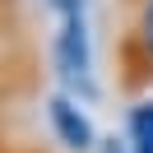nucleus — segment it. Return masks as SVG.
<instances>
[{
  "mask_svg": "<svg viewBox=\"0 0 153 153\" xmlns=\"http://www.w3.org/2000/svg\"><path fill=\"white\" fill-rule=\"evenodd\" d=\"M51 10L60 14L56 42H51V65L60 70L70 97H97L93 84V60H88V23H84V0H51Z\"/></svg>",
  "mask_w": 153,
  "mask_h": 153,
  "instance_id": "f257e3e1",
  "label": "nucleus"
},
{
  "mask_svg": "<svg viewBox=\"0 0 153 153\" xmlns=\"http://www.w3.org/2000/svg\"><path fill=\"white\" fill-rule=\"evenodd\" d=\"M116 88L144 97L153 88V0L130 5V23L116 37Z\"/></svg>",
  "mask_w": 153,
  "mask_h": 153,
  "instance_id": "f03ea898",
  "label": "nucleus"
},
{
  "mask_svg": "<svg viewBox=\"0 0 153 153\" xmlns=\"http://www.w3.org/2000/svg\"><path fill=\"white\" fill-rule=\"evenodd\" d=\"M47 121L56 130V144H65L70 153H93L97 149V134L88 125V116L79 111V102L70 93H51L47 97Z\"/></svg>",
  "mask_w": 153,
  "mask_h": 153,
  "instance_id": "7ed1b4c3",
  "label": "nucleus"
},
{
  "mask_svg": "<svg viewBox=\"0 0 153 153\" xmlns=\"http://www.w3.org/2000/svg\"><path fill=\"white\" fill-rule=\"evenodd\" d=\"M33 47V23H28V5L23 0H0V60L14 51Z\"/></svg>",
  "mask_w": 153,
  "mask_h": 153,
  "instance_id": "20e7f679",
  "label": "nucleus"
},
{
  "mask_svg": "<svg viewBox=\"0 0 153 153\" xmlns=\"http://www.w3.org/2000/svg\"><path fill=\"white\" fill-rule=\"evenodd\" d=\"M125 149L130 153H153V97H134L130 116H125Z\"/></svg>",
  "mask_w": 153,
  "mask_h": 153,
  "instance_id": "39448f33",
  "label": "nucleus"
},
{
  "mask_svg": "<svg viewBox=\"0 0 153 153\" xmlns=\"http://www.w3.org/2000/svg\"><path fill=\"white\" fill-rule=\"evenodd\" d=\"M97 153H130V149H125V139L111 134V139H97Z\"/></svg>",
  "mask_w": 153,
  "mask_h": 153,
  "instance_id": "423d86ee",
  "label": "nucleus"
},
{
  "mask_svg": "<svg viewBox=\"0 0 153 153\" xmlns=\"http://www.w3.org/2000/svg\"><path fill=\"white\" fill-rule=\"evenodd\" d=\"M5 144H10V121L0 116V149H5Z\"/></svg>",
  "mask_w": 153,
  "mask_h": 153,
  "instance_id": "0eeeda50",
  "label": "nucleus"
},
{
  "mask_svg": "<svg viewBox=\"0 0 153 153\" xmlns=\"http://www.w3.org/2000/svg\"><path fill=\"white\" fill-rule=\"evenodd\" d=\"M0 153H37V149H19V144H5Z\"/></svg>",
  "mask_w": 153,
  "mask_h": 153,
  "instance_id": "6e6552de",
  "label": "nucleus"
},
{
  "mask_svg": "<svg viewBox=\"0 0 153 153\" xmlns=\"http://www.w3.org/2000/svg\"><path fill=\"white\" fill-rule=\"evenodd\" d=\"M121 5H139V0H121Z\"/></svg>",
  "mask_w": 153,
  "mask_h": 153,
  "instance_id": "1a4fd4ad",
  "label": "nucleus"
}]
</instances>
